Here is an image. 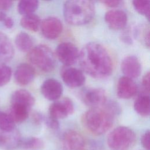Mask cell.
I'll return each mask as SVG.
<instances>
[{
  "mask_svg": "<svg viewBox=\"0 0 150 150\" xmlns=\"http://www.w3.org/2000/svg\"><path fill=\"white\" fill-rule=\"evenodd\" d=\"M78 59L82 70L93 78H105L112 71L111 57L106 49L99 43L86 44L79 52Z\"/></svg>",
  "mask_w": 150,
  "mask_h": 150,
  "instance_id": "cell-1",
  "label": "cell"
},
{
  "mask_svg": "<svg viewBox=\"0 0 150 150\" xmlns=\"http://www.w3.org/2000/svg\"><path fill=\"white\" fill-rule=\"evenodd\" d=\"M92 0H67L63 6L66 22L73 26H81L90 22L94 15Z\"/></svg>",
  "mask_w": 150,
  "mask_h": 150,
  "instance_id": "cell-2",
  "label": "cell"
},
{
  "mask_svg": "<svg viewBox=\"0 0 150 150\" xmlns=\"http://www.w3.org/2000/svg\"><path fill=\"white\" fill-rule=\"evenodd\" d=\"M114 115L106 108H91L83 115L84 127L91 133L100 135L110 129L113 124Z\"/></svg>",
  "mask_w": 150,
  "mask_h": 150,
  "instance_id": "cell-3",
  "label": "cell"
},
{
  "mask_svg": "<svg viewBox=\"0 0 150 150\" xmlns=\"http://www.w3.org/2000/svg\"><path fill=\"white\" fill-rule=\"evenodd\" d=\"M29 60L41 71L50 72L55 66L54 54L52 50L45 45H39L28 52Z\"/></svg>",
  "mask_w": 150,
  "mask_h": 150,
  "instance_id": "cell-4",
  "label": "cell"
},
{
  "mask_svg": "<svg viewBox=\"0 0 150 150\" xmlns=\"http://www.w3.org/2000/svg\"><path fill=\"white\" fill-rule=\"evenodd\" d=\"M135 132L129 128L120 126L114 129L107 137V144L111 150H128L135 144Z\"/></svg>",
  "mask_w": 150,
  "mask_h": 150,
  "instance_id": "cell-5",
  "label": "cell"
},
{
  "mask_svg": "<svg viewBox=\"0 0 150 150\" xmlns=\"http://www.w3.org/2000/svg\"><path fill=\"white\" fill-rule=\"evenodd\" d=\"M56 54L60 62L66 66H70L78 60L79 51L74 44L69 42H64L57 46Z\"/></svg>",
  "mask_w": 150,
  "mask_h": 150,
  "instance_id": "cell-6",
  "label": "cell"
},
{
  "mask_svg": "<svg viewBox=\"0 0 150 150\" xmlns=\"http://www.w3.org/2000/svg\"><path fill=\"white\" fill-rule=\"evenodd\" d=\"M82 101L91 108L100 107L107 101V94L102 88H90L81 94Z\"/></svg>",
  "mask_w": 150,
  "mask_h": 150,
  "instance_id": "cell-7",
  "label": "cell"
},
{
  "mask_svg": "<svg viewBox=\"0 0 150 150\" xmlns=\"http://www.w3.org/2000/svg\"><path fill=\"white\" fill-rule=\"evenodd\" d=\"M74 104L68 97H64L60 100L56 101L49 107V116L58 119L67 117L74 112Z\"/></svg>",
  "mask_w": 150,
  "mask_h": 150,
  "instance_id": "cell-8",
  "label": "cell"
},
{
  "mask_svg": "<svg viewBox=\"0 0 150 150\" xmlns=\"http://www.w3.org/2000/svg\"><path fill=\"white\" fill-rule=\"evenodd\" d=\"M40 28L43 35L50 40L57 38L63 30L62 22L54 17H49L45 19L40 23Z\"/></svg>",
  "mask_w": 150,
  "mask_h": 150,
  "instance_id": "cell-9",
  "label": "cell"
},
{
  "mask_svg": "<svg viewBox=\"0 0 150 150\" xmlns=\"http://www.w3.org/2000/svg\"><path fill=\"white\" fill-rule=\"evenodd\" d=\"M64 83L70 88H76L82 86L86 80L83 71L78 69L66 66L61 71Z\"/></svg>",
  "mask_w": 150,
  "mask_h": 150,
  "instance_id": "cell-10",
  "label": "cell"
},
{
  "mask_svg": "<svg viewBox=\"0 0 150 150\" xmlns=\"http://www.w3.org/2000/svg\"><path fill=\"white\" fill-rule=\"evenodd\" d=\"M62 146L63 150H83L84 140L79 132L69 129L63 135Z\"/></svg>",
  "mask_w": 150,
  "mask_h": 150,
  "instance_id": "cell-11",
  "label": "cell"
},
{
  "mask_svg": "<svg viewBox=\"0 0 150 150\" xmlns=\"http://www.w3.org/2000/svg\"><path fill=\"white\" fill-rule=\"evenodd\" d=\"M40 90L43 97L50 101L58 100L63 93L62 84L54 79L46 80L41 86Z\"/></svg>",
  "mask_w": 150,
  "mask_h": 150,
  "instance_id": "cell-12",
  "label": "cell"
},
{
  "mask_svg": "<svg viewBox=\"0 0 150 150\" xmlns=\"http://www.w3.org/2000/svg\"><path fill=\"white\" fill-rule=\"evenodd\" d=\"M104 19L111 29L120 30L125 27L127 22V16L123 11L112 9L105 13Z\"/></svg>",
  "mask_w": 150,
  "mask_h": 150,
  "instance_id": "cell-13",
  "label": "cell"
},
{
  "mask_svg": "<svg viewBox=\"0 0 150 150\" xmlns=\"http://www.w3.org/2000/svg\"><path fill=\"white\" fill-rule=\"evenodd\" d=\"M121 69L125 76L135 79L139 77L141 73V65L137 57L129 56L122 61Z\"/></svg>",
  "mask_w": 150,
  "mask_h": 150,
  "instance_id": "cell-14",
  "label": "cell"
},
{
  "mask_svg": "<svg viewBox=\"0 0 150 150\" xmlns=\"http://www.w3.org/2000/svg\"><path fill=\"white\" fill-rule=\"evenodd\" d=\"M137 91V87L132 79L126 76L121 77L118 81L117 94L120 98L128 99Z\"/></svg>",
  "mask_w": 150,
  "mask_h": 150,
  "instance_id": "cell-15",
  "label": "cell"
},
{
  "mask_svg": "<svg viewBox=\"0 0 150 150\" xmlns=\"http://www.w3.org/2000/svg\"><path fill=\"white\" fill-rule=\"evenodd\" d=\"M21 139L19 132L15 128L11 131L0 129V148L12 150L19 146Z\"/></svg>",
  "mask_w": 150,
  "mask_h": 150,
  "instance_id": "cell-16",
  "label": "cell"
},
{
  "mask_svg": "<svg viewBox=\"0 0 150 150\" xmlns=\"http://www.w3.org/2000/svg\"><path fill=\"white\" fill-rule=\"evenodd\" d=\"M35 71L34 68L28 63H21L16 68L14 77L16 82L22 86L29 84L34 79Z\"/></svg>",
  "mask_w": 150,
  "mask_h": 150,
  "instance_id": "cell-17",
  "label": "cell"
},
{
  "mask_svg": "<svg viewBox=\"0 0 150 150\" xmlns=\"http://www.w3.org/2000/svg\"><path fill=\"white\" fill-rule=\"evenodd\" d=\"M11 104H17L30 109L35 103L33 95L28 90L19 89L15 91L11 96Z\"/></svg>",
  "mask_w": 150,
  "mask_h": 150,
  "instance_id": "cell-18",
  "label": "cell"
},
{
  "mask_svg": "<svg viewBox=\"0 0 150 150\" xmlns=\"http://www.w3.org/2000/svg\"><path fill=\"white\" fill-rule=\"evenodd\" d=\"M13 47L8 36L0 31V63L10 60L13 56Z\"/></svg>",
  "mask_w": 150,
  "mask_h": 150,
  "instance_id": "cell-19",
  "label": "cell"
},
{
  "mask_svg": "<svg viewBox=\"0 0 150 150\" xmlns=\"http://www.w3.org/2000/svg\"><path fill=\"white\" fill-rule=\"evenodd\" d=\"M135 111L141 116H149L150 114V98L148 94L142 93L135 100L134 104Z\"/></svg>",
  "mask_w": 150,
  "mask_h": 150,
  "instance_id": "cell-20",
  "label": "cell"
},
{
  "mask_svg": "<svg viewBox=\"0 0 150 150\" xmlns=\"http://www.w3.org/2000/svg\"><path fill=\"white\" fill-rule=\"evenodd\" d=\"M40 18L34 13L23 15L21 20V26L32 32L38 31L40 28Z\"/></svg>",
  "mask_w": 150,
  "mask_h": 150,
  "instance_id": "cell-21",
  "label": "cell"
},
{
  "mask_svg": "<svg viewBox=\"0 0 150 150\" xmlns=\"http://www.w3.org/2000/svg\"><path fill=\"white\" fill-rule=\"evenodd\" d=\"M15 43L18 49L23 52H29L33 47L32 38L25 32H20L15 38Z\"/></svg>",
  "mask_w": 150,
  "mask_h": 150,
  "instance_id": "cell-22",
  "label": "cell"
},
{
  "mask_svg": "<svg viewBox=\"0 0 150 150\" xmlns=\"http://www.w3.org/2000/svg\"><path fill=\"white\" fill-rule=\"evenodd\" d=\"M28 108L17 104H11L9 115L15 122H22L26 120L29 115Z\"/></svg>",
  "mask_w": 150,
  "mask_h": 150,
  "instance_id": "cell-23",
  "label": "cell"
},
{
  "mask_svg": "<svg viewBox=\"0 0 150 150\" xmlns=\"http://www.w3.org/2000/svg\"><path fill=\"white\" fill-rule=\"evenodd\" d=\"M38 5V0H20L18 5V11L23 15L33 13L37 9Z\"/></svg>",
  "mask_w": 150,
  "mask_h": 150,
  "instance_id": "cell-24",
  "label": "cell"
},
{
  "mask_svg": "<svg viewBox=\"0 0 150 150\" xmlns=\"http://www.w3.org/2000/svg\"><path fill=\"white\" fill-rule=\"evenodd\" d=\"M43 146V142L41 139L36 137H28L21 139L19 146L25 150H33L41 148Z\"/></svg>",
  "mask_w": 150,
  "mask_h": 150,
  "instance_id": "cell-25",
  "label": "cell"
},
{
  "mask_svg": "<svg viewBox=\"0 0 150 150\" xmlns=\"http://www.w3.org/2000/svg\"><path fill=\"white\" fill-rule=\"evenodd\" d=\"M134 34L135 37L146 46H149V29L148 26L142 25L137 27Z\"/></svg>",
  "mask_w": 150,
  "mask_h": 150,
  "instance_id": "cell-26",
  "label": "cell"
},
{
  "mask_svg": "<svg viewBox=\"0 0 150 150\" xmlns=\"http://www.w3.org/2000/svg\"><path fill=\"white\" fill-rule=\"evenodd\" d=\"M132 4L138 13L149 19L150 0H132Z\"/></svg>",
  "mask_w": 150,
  "mask_h": 150,
  "instance_id": "cell-27",
  "label": "cell"
},
{
  "mask_svg": "<svg viewBox=\"0 0 150 150\" xmlns=\"http://www.w3.org/2000/svg\"><path fill=\"white\" fill-rule=\"evenodd\" d=\"M15 122L9 114L0 111V129L11 131L15 128Z\"/></svg>",
  "mask_w": 150,
  "mask_h": 150,
  "instance_id": "cell-28",
  "label": "cell"
},
{
  "mask_svg": "<svg viewBox=\"0 0 150 150\" xmlns=\"http://www.w3.org/2000/svg\"><path fill=\"white\" fill-rule=\"evenodd\" d=\"M11 69L6 65H0V86L7 84L11 77Z\"/></svg>",
  "mask_w": 150,
  "mask_h": 150,
  "instance_id": "cell-29",
  "label": "cell"
},
{
  "mask_svg": "<svg viewBox=\"0 0 150 150\" xmlns=\"http://www.w3.org/2000/svg\"><path fill=\"white\" fill-rule=\"evenodd\" d=\"M45 122L46 125L52 129H58L59 128L60 125L58 120L50 116L46 118L45 119Z\"/></svg>",
  "mask_w": 150,
  "mask_h": 150,
  "instance_id": "cell-30",
  "label": "cell"
},
{
  "mask_svg": "<svg viewBox=\"0 0 150 150\" xmlns=\"http://www.w3.org/2000/svg\"><path fill=\"white\" fill-rule=\"evenodd\" d=\"M142 86L144 89V93L149 94L150 88V74L147 72L143 77L142 80Z\"/></svg>",
  "mask_w": 150,
  "mask_h": 150,
  "instance_id": "cell-31",
  "label": "cell"
},
{
  "mask_svg": "<svg viewBox=\"0 0 150 150\" xmlns=\"http://www.w3.org/2000/svg\"><path fill=\"white\" fill-rule=\"evenodd\" d=\"M149 131L147 130L145 132V133L142 135L141 137V144L144 148H145L147 150H149L150 143H149Z\"/></svg>",
  "mask_w": 150,
  "mask_h": 150,
  "instance_id": "cell-32",
  "label": "cell"
},
{
  "mask_svg": "<svg viewBox=\"0 0 150 150\" xmlns=\"http://www.w3.org/2000/svg\"><path fill=\"white\" fill-rule=\"evenodd\" d=\"M103 4L110 8H115L119 6L122 0H99Z\"/></svg>",
  "mask_w": 150,
  "mask_h": 150,
  "instance_id": "cell-33",
  "label": "cell"
},
{
  "mask_svg": "<svg viewBox=\"0 0 150 150\" xmlns=\"http://www.w3.org/2000/svg\"><path fill=\"white\" fill-rule=\"evenodd\" d=\"M13 0H0V11L8 10L12 5Z\"/></svg>",
  "mask_w": 150,
  "mask_h": 150,
  "instance_id": "cell-34",
  "label": "cell"
},
{
  "mask_svg": "<svg viewBox=\"0 0 150 150\" xmlns=\"http://www.w3.org/2000/svg\"><path fill=\"white\" fill-rule=\"evenodd\" d=\"M130 32L128 30L124 31L121 35V40L127 44H131L132 43V38L130 35Z\"/></svg>",
  "mask_w": 150,
  "mask_h": 150,
  "instance_id": "cell-35",
  "label": "cell"
},
{
  "mask_svg": "<svg viewBox=\"0 0 150 150\" xmlns=\"http://www.w3.org/2000/svg\"><path fill=\"white\" fill-rule=\"evenodd\" d=\"M4 24V25L6 26V28H8V29H11L13 27V19L9 17V16H6V18L4 19V21L2 22Z\"/></svg>",
  "mask_w": 150,
  "mask_h": 150,
  "instance_id": "cell-36",
  "label": "cell"
},
{
  "mask_svg": "<svg viewBox=\"0 0 150 150\" xmlns=\"http://www.w3.org/2000/svg\"><path fill=\"white\" fill-rule=\"evenodd\" d=\"M33 120L35 121V122L36 123H39L40 122H41L43 120V117L41 115V114H40L38 112H35L33 115Z\"/></svg>",
  "mask_w": 150,
  "mask_h": 150,
  "instance_id": "cell-37",
  "label": "cell"
},
{
  "mask_svg": "<svg viewBox=\"0 0 150 150\" xmlns=\"http://www.w3.org/2000/svg\"><path fill=\"white\" fill-rule=\"evenodd\" d=\"M6 16V15L4 12V11H0V22H2Z\"/></svg>",
  "mask_w": 150,
  "mask_h": 150,
  "instance_id": "cell-38",
  "label": "cell"
},
{
  "mask_svg": "<svg viewBox=\"0 0 150 150\" xmlns=\"http://www.w3.org/2000/svg\"><path fill=\"white\" fill-rule=\"evenodd\" d=\"M45 1H50V0H45Z\"/></svg>",
  "mask_w": 150,
  "mask_h": 150,
  "instance_id": "cell-39",
  "label": "cell"
}]
</instances>
